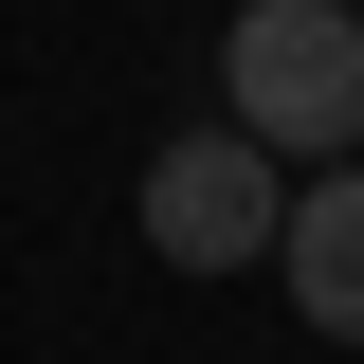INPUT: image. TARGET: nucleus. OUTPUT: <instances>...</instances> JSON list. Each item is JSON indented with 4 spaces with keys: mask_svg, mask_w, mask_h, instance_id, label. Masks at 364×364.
Listing matches in <instances>:
<instances>
[{
    "mask_svg": "<svg viewBox=\"0 0 364 364\" xmlns=\"http://www.w3.org/2000/svg\"><path fill=\"white\" fill-rule=\"evenodd\" d=\"M219 128L273 164H364V0H237Z\"/></svg>",
    "mask_w": 364,
    "mask_h": 364,
    "instance_id": "f257e3e1",
    "label": "nucleus"
},
{
    "mask_svg": "<svg viewBox=\"0 0 364 364\" xmlns=\"http://www.w3.org/2000/svg\"><path fill=\"white\" fill-rule=\"evenodd\" d=\"M273 219H291V164H273V146H237V128H182L164 164H146V237H164L182 273H255Z\"/></svg>",
    "mask_w": 364,
    "mask_h": 364,
    "instance_id": "f03ea898",
    "label": "nucleus"
},
{
    "mask_svg": "<svg viewBox=\"0 0 364 364\" xmlns=\"http://www.w3.org/2000/svg\"><path fill=\"white\" fill-rule=\"evenodd\" d=\"M273 273H291V310H310L328 346H364V164H310V182H291Z\"/></svg>",
    "mask_w": 364,
    "mask_h": 364,
    "instance_id": "7ed1b4c3",
    "label": "nucleus"
}]
</instances>
